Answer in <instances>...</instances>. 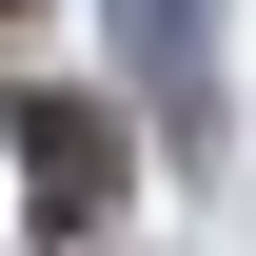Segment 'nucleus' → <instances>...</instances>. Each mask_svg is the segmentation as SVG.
<instances>
[{"label":"nucleus","mask_w":256,"mask_h":256,"mask_svg":"<svg viewBox=\"0 0 256 256\" xmlns=\"http://www.w3.org/2000/svg\"><path fill=\"white\" fill-rule=\"evenodd\" d=\"M20 197H40V217H118V138H98V98H20Z\"/></svg>","instance_id":"f257e3e1"}]
</instances>
